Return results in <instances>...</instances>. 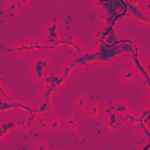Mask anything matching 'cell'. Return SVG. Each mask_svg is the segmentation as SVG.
Listing matches in <instances>:
<instances>
[{
  "mask_svg": "<svg viewBox=\"0 0 150 150\" xmlns=\"http://www.w3.org/2000/svg\"><path fill=\"white\" fill-rule=\"evenodd\" d=\"M1 8H2L4 14L7 18L12 19V20L16 19L18 16H20L23 13L21 7H20V5H19V2H18V0H5L2 2Z\"/></svg>",
  "mask_w": 150,
  "mask_h": 150,
  "instance_id": "obj_15",
  "label": "cell"
},
{
  "mask_svg": "<svg viewBox=\"0 0 150 150\" xmlns=\"http://www.w3.org/2000/svg\"><path fill=\"white\" fill-rule=\"evenodd\" d=\"M90 102H91V98L89 97V95L83 91H80L73 95L70 100V107L74 112L81 115V114H86Z\"/></svg>",
  "mask_w": 150,
  "mask_h": 150,
  "instance_id": "obj_13",
  "label": "cell"
},
{
  "mask_svg": "<svg viewBox=\"0 0 150 150\" xmlns=\"http://www.w3.org/2000/svg\"><path fill=\"white\" fill-rule=\"evenodd\" d=\"M56 71L70 86L71 82L77 76V74L81 73V68H80L77 56H75L73 54H69L66 57H63L59 62V64L56 66Z\"/></svg>",
  "mask_w": 150,
  "mask_h": 150,
  "instance_id": "obj_7",
  "label": "cell"
},
{
  "mask_svg": "<svg viewBox=\"0 0 150 150\" xmlns=\"http://www.w3.org/2000/svg\"><path fill=\"white\" fill-rule=\"evenodd\" d=\"M137 111L139 112V115L143 117V120L148 123H150V105L149 104H141L137 108Z\"/></svg>",
  "mask_w": 150,
  "mask_h": 150,
  "instance_id": "obj_27",
  "label": "cell"
},
{
  "mask_svg": "<svg viewBox=\"0 0 150 150\" xmlns=\"http://www.w3.org/2000/svg\"><path fill=\"white\" fill-rule=\"evenodd\" d=\"M49 121V135L52 136H59L64 130V122H63V115L54 114L48 117Z\"/></svg>",
  "mask_w": 150,
  "mask_h": 150,
  "instance_id": "obj_17",
  "label": "cell"
},
{
  "mask_svg": "<svg viewBox=\"0 0 150 150\" xmlns=\"http://www.w3.org/2000/svg\"><path fill=\"white\" fill-rule=\"evenodd\" d=\"M129 4V21L132 26L142 30L150 32V16L146 15L139 7V1H131Z\"/></svg>",
  "mask_w": 150,
  "mask_h": 150,
  "instance_id": "obj_8",
  "label": "cell"
},
{
  "mask_svg": "<svg viewBox=\"0 0 150 150\" xmlns=\"http://www.w3.org/2000/svg\"><path fill=\"white\" fill-rule=\"evenodd\" d=\"M138 74H139V79L142 77H150V56H145L144 60H143V67L138 70Z\"/></svg>",
  "mask_w": 150,
  "mask_h": 150,
  "instance_id": "obj_25",
  "label": "cell"
},
{
  "mask_svg": "<svg viewBox=\"0 0 150 150\" xmlns=\"http://www.w3.org/2000/svg\"><path fill=\"white\" fill-rule=\"evenodd\" d=\"M13 107L14 114H16L20 117L36 114V100H32L26 96L16 95L13 100Z\"/></svg>",
  "mask_w": 150,
  "mask_h": 150,
  "instance_id": "obj_9",
  "label": "cell"
},
{
  "mask_svg": "<svg viewBox=\"0 0 150 150\" xmlns=\"http://www.w3.org/2000/svg\"><path fill=\"white\" fill-rule=\"evenodd\" d=\"M66 45H67V50L70 52V54L75 55V56H80L82 55L89 47L86 43L84 40H82L76 33L70 32L67 33L66 36Z\"/></svg>",
  "mask_w": 150,
  "mask_h": 150,
  "instance_id": "obj_11",
  "label": "cell"
},
{
  "mask_svg": "<svg viewBox=\"0 0 150 150\" xmlns=\"http://www.w3.org/2000/svg\"><path fill=\"white\" fill-rule=\"evenodd\" d=\"M7 52L11 57L15 60L21 59H30L38 54L47 53L46 43L39 36H23L12 41L7 46Z\"/></svg>",
  "mask_w": 150,
  "mask_h": 150,
  "instance_id": "obj_1",
  "label": "cell"
},
{
  "mask_svg": "<svg viewBox=\"0 0 150 150\" xmlns=\"http://www.w3.org/2000/svg\"><path fill=\"white\" fill-rule=\"evenodd\" d=\"M56 63L54 57L48 53L38 54L27 61V75L28 77L36 83L38 86L41 84L47 76L56 69Z\"/></svg>",
  "mask_w": 150,
  "mask_h": 150,
  "instance_id": "obj_3",
  "label": "cell"
},
{
  "mask_svg": "<svg viewBox=\"0 0 150 150\" xmlns=\"http://www.w3.org/2000/svg\"><path fill=\"white\" fill-rule=\"evenodd\" d=\"M15 96L16 94L14 89L8 84L6 77L2 74L0 79V101H13Z\"/></svg>",
  "mask_w": 150,
  "mask_h": 150,
  "instance_id": "obj_19",
  "label": "cell"
},
{
  "mask_svg": "<svg viewBox=\"0 0 150 150\" xmlns=\"http://www.w3.org/2000/svg\"><path fill=\"white\" fill-rule=\"evenodd\" d=\"M22 12H26V11H29L33 8L34 6V0H18Z\"/></svg>",
  "mask_w": 150,
  "mask_h": 150,
  "instance_id": "obj_28",
  "label": "cell"
},
{
  "mask_svg": "<svg viewBox=\"0 0 150 150\" xmlns=\"http://www.w3.org/2000/svg\"><path fill=\"white\" fill-rule=\"evenodd\" d=\"M118 46L123 52L127 64L132 66L137 71L143 67V60L146 56L144 45L134 34H122Z\"/></svg>",
  "mask_w": 150,
  "mask_h": 150,
  "instance_id": "obj_2",
  "label": "cell"
},
{
  "mask_svg": "<svg viewBox=\"0 0 150 150\" xmlns=\"http://www.w3.org/2000/svg\"><path fill=\"white\" fill-rule=\"evenodd\" d=\"M35 131L41 134L42 136L49 135V121L47 116L36 115V124H35Z\"/></svg>",
  "mask_w": 150,
  "mask_h": 150,
  "instance_id": "obj_22",
  "label": "cell"
},
{
  "mask_svg": "<svg viewBox=\"0 0 150 150\" xmlns=\"http://www.w3.org/2000/svg\"><path fill=\"white\" fill-rule=\"evenodd\" d=\"M63 122H64V130L66 131L75 132L81 124V118H80L79 114H76L74 111H69V112H66L63 115Z\"/></svg>",
  "mask_w": 150,
  "mask_h": 150,
  "instance_id": "obj_18",
  "label": "cell"
},
{
  "mask_svg": "<svg viewBox=\"0 0 150 150\" xmlns=\"http://www.w3.org/2000/svg\"><path fill=\"white\" fill-rule=\"evenodd\" d=\"M30 150H52L50 142L45 137L35 138L30 144Z\"/></svg>",
  "mask_w": 150,
  "mask_h": 150,
  "instance_id": "obj_23",
  "label": "cell"
},
{
  "mask_svg": "<svg viewBox=\"0 0 150 150\" xmlns=\"http://www.w3.org/2000/svg\"><path fill=\"white\" fill-rule=\"evenodd\" d=\"M56 112H57V102L36 100V115L49 117Z\"/></svg>",
  "mask_w": 150,
  "mask_h": 150,
  "instance_id": "obj_16",
  "label": "cell"
},
{
  "mask_svg": "<svg viewBox=\"0 0 150 150\" xmlns=\"http://www.w3.org/2000/svg\"><path fill=\"white\" fill-rule=\"evenodd\" d=\"M114 105H115V112L120 117H127L135 110L131 101L127 97H116L114 100Z\"/></svg>",
  "mask_w": 150,
  "mask_h": 150,
  "instance_id": "obj_14",
  "label": "cell"
},
{
  "mask_svg": "<svg viewBox=\"0 0 150 150\" xmlns=\"http://www.w3.org/2000/svg\"><path fill=\"white\" fill-rule=\"evenodd\" d=\"M21 117L16 114L0 115V144L4 145L20 132Z\"/></svg>",
  "mask_w": 150,
  "mask_h": 150,
  "instance_id": "obj_6",
  "label": "cell"
},
{
  "mask_svg": "<svg viewBox=\"0 0 150 150\" xmlns=\"http://www.w3.org/2000/svg\"><path fill=\"white\" fill-rule=\"evenodd\" d=\"M86 115L90 118V120H94V121H100L103 116V112H102V102L98 101V100H91L87 111H86Z\"/></svg>",
  "mask_w": 150,
  "mask_h": 150,
  "instance_id": "obj_20",
  "label": "cell"
},
{
  "mask_svg": "<svg viewBox=\"0 0 150 150\" xmlns=\"http://www.w3.org/2000/svg\"><path fill=\"white\" fill-rule=\"evenodd\" d=\"M40 38L46 42H53L66 38V25L60 18H49L40 25Z\"/></svg>",
  "mask_w": 150,
  "mask_h": 150,
  "instance_id": "obj_5",
  "label": "cell"
},
{
  "mask_svg": "<svg viewBox=\"0 0 150 150\" xmlns=\"http://www.w3.org/2000/svg\"><path fill=\"white\" fill-rule=\"evenodd\" d=\"M35 124H36V114L21 117V124H20V132L28 134L32 131H35Z\"/></svg>",
  "mask_w": 150,
  "mask_h": 150,
  "instance_id": "obj_21",
  "label": "cell"
},
{
  "mask_svg": "<svg viewBox=\"0 0 150 150\" xmlns=\"http://www.w3.org/2000/svg\"><path fill=\"white\" fill-rule=\"evenodd\" d=\"M100 123H101L102 129L108 135H115L117 131L127 129V124H125L124 117H120L116 112L111 114V115L102 116V118L100 120Z\"/></svg>",
  "mask_w": 150,
  "mask_h": 150,
  "instance_id": "obj_10",
  "label": "cell"
},
{
  "mask_svg": "<svg viewBox=\"0 0 150 150\" xmlns=\"http://www.w3.org/2000/svg\"><path fill=\"white\" fill-rule=\"evenodd\" d=\"M139 7L146 15L150 16V0H141L139 1Z\"/></svg>",
  "mask_w": 150,
  "mask_h": 150,
  "instance_id": "obj_29",
  "label": "cell"
},
{
  "mask_svg": "<svg viewBox=\"0 0 150 150\" xmlns=\"http://www.w3.org/2000/svg\"><path fill=\"white\" fill-rule=\"evenodd\" d=\"M102 112H103V116L115 114L114 100H112V101H111V100H107V101H103V102H102Z\"/></svg>",
  "mask_w": 150,
  "mask_h": 150,
  "instance_id": "obj_26",
  "label": "cell"
},
{
  "mask_svg": "<svg viewBox=\"0 0 150 150\" xmlns=\"http://www.w3.org/2000/svg\"><path fill=\"white\" fill-rule=\"evenodd\" d=\"M117 81L124 87H131L139 82V74L132 66H124L117 73Z\"/></svg>",
  "mask_w": 150,
  "mask_h": 150,
  "instance_id": "obj_12",
  "label": "cell"
},
{
  "mask_svg": "<svg viewBox=\"0 0 150 150\" xmlns=\"http://www.w3.org/2000/svg\"><path fill=\"white\" fill-rule=\"evenodd\" d=\"M138 138L141 142H144L146 143L148 145H150V123H146L138 132Z\"/></svg>",
  "mask_w": 150,
  "mask_h": 150,
  "instance_id": "obj_24",
  "label": "cell"
},
{
  "mask_svg": "<svg viewBox=\"0 0 150 150\" xmlns=\"http://www.w3.org/2000/svg\"><path fill=\"white\" fill-rule=\"evenodd\" d=\"M97 54V66L96 68H104L109 69L114 67L115 64L120 63L123 59V52L118 46V42L116 45H108L102 46L98 48H94Z\"/></svg>",
  "mask_w": 150,
  "mask_h": 150,
  "instance_id": "obj_4",
  "label": "cell"
}]
</instances>
